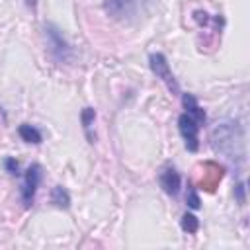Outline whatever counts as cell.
Instances as JSON below:
<instances>
[{
	"mask_svg": "<svg viewBox=\"0 0 250 250\" xmlns=\"http://www.w3.org/2000/svg\"><path fill=\"white\" fill-rule=\"evenodd\" d=\"M4 168H6L8 174H12V176H20V162H18L16 158H12V156L4 158Z\"/></svg>",
	"mask_w": 250,
	"mask_h": 250,
	"instance_id": "13",
	"label": "cell"
},
{
	"mask_svg": "<svg viewBox=\"0 0 250 250\" xmlns=\"http://www.w3.org/2000/svg\"><path fill=\"white\" fill-rule=\"evenodd\" d=\"M18 135L21 137V141H25V143H29V145H39V143L43 141L39 129L33 127V125H29V123H21V125L18 127Z\"/></svg>",
	"mask_w": 250,
	"mask_h": 250,
	"instance_id": "10",
	"label": "cell"
},
{
	"mask_svg": "<svg viewBox=\"0 0 250 250\" xmlns=\"http://www.w3.org/2000/svg\"><path fill=\"white\" fill-rule=\"evenodd\" d=\"M41 178H43V168H41V164H31V166L25 170L23 180H21V186H20V197H21L23 207H31V205H33V199H35L37 188H39V184H41Z\"/></svg>",
	"mask_w": 250,
	"mask_h": 250,
	"instance_id": "3",
	"label": "cell"
},
{
	"mask_svg": "<svg viewBox=\"0 0 250 250\" xmlns=\"http://www.w3.org/2000/svg\"><path fill=\"white\" fill-rule=\"evenodd\" d=\"M186 203H188V207H191V209H199V207H201V199H199V195H197V191H195L193 186H188Z\"/></svg>",
	"mask_w": 250,
	"mask_h": 250,
	"instance_id": "12",
	"label": "cell"
},
{
	"mask_svg": "<svg viewBox=\"0 0 250 250\" xmlns=\"http://www.w3.org/2000/svg\"><path fill=\"white\" fill-rule=\"evenodd\" d=\"M23 2H25V6H27V8H31V10H35V8H37V0H23Z\"/></svg>",
	"mask_w": 250,
	"mask_h": 250,
	"instance_id": "15",
	"label": "cell"
},
{
	"mask_svg": "<svg viewBox=\"0 0 250 250\" xmlns=\"http://www.w3.org/2000/svg\"><path fill=\"white\" fill-rule=\"evenodd\" d=\"M49 199H51V203L57 207V209H68L70 207V193L66 191V188H62V186H55L53 189H51V195H49Z\"/></svg>",
	"mask_w": 250,
	"mask_h": 250,
	"instance_id": "9",
	"label": "cell"
},
{
	"mask_svg": "<svg viewBox=\"0 0 250 250\" xmlns=\"http://www.w3.org/2000/svg\"><path fill=\"white\" fill-rule=\"evenodd\" d=\"M158 184H160V188H162V191H164L166 195L176 197V195L180 193L182 178H180V174H178V170H176L174 166H166V168L160 172V176H158Z\"/></svg>",
	"mask_w": 250,
	"mask_h": 250,
	"instance_id": "6",
	"label": "cell"
},
{
	"mask_svg": "<svg viewBox=\"0 0 250 250\" xmlns=\"http://www.w3.org/2000/svg\"><path fill=\"white\" fill-rule=\"evenodd\" d=\"M148 66H150L152 74L164 82V86L168 88V92L172 96L180 94V84H178V80H176V76H174V72H172V68H170V64L162 53H150L148 55Z\"/></svg>",
	"mask_w": 250,
	"mask_h": 250,
	"instance_id": "2",
	"label": "cell"
},
{
	"mask_svg": "<svg viewBox=\"0 0 250 250\" xmlns=\"http://www.w3.org/2000/svg\"><path fill=\"white\" fill-rule=\"evenodd\" d=\"M199 123L193 121L188 113H182L178 117V129H180V135L184 139V145L189 152H197L199 150Z\"/></svg>",
	"mask_w": 250,
	"mask_h": 250,
	"instance_id": "4",
	"label": "cell"
},
{
	"mask_svg": "<svg viewBox=\"0 0 250 250\" xmlns=\"http://www.w3.org/2000/svg\"><path fill=\"white\" fill-rule=\"evenodd\" d=\"M234 197H236V201L240 205H244V201H246V186H244V182L234 186Z\"/></svg>",
	"mask_w": 250,
	"mask_h": 250,
	"instance_id": "14",
	"label": "cell"
},
{
	"mask_svg": "<svg viewBox=\"0 0 250 250\" xmlns=\"http://www.w3.org/2000/svg\"><path fill=\"white\" fill-rule=\"evenodd\" d=\"M182 105H184V113H188L193 121H197L199 125H205V121H207V115H205V111H203V107L199 105V102L195 100V96L193 94H182Z\"/></svg>",
	"mask_w": 250,
	"mask_h": 250,
	"instance_id": "7",
	"label": "cell"
},
{
	"mask_svg": "<svg viewBox=\"0 0 250 250\" xmlns=\"http://www.w3.org/2000/svg\"><path fill=\"white\" fill-rule=\"evenodd\" d=\"M45 39L49 53L57 62H68L72 59V49L55 23H45Z\"/></svg>",
	"mask_w": 250,
	"mask_h": 250,
	"instance_id": "1",
	"label": "cell"
},
{
	"mask_svg": "<svg viewBox=\"0 0 250 250\" xmlns=\"http://www.w3.org/2000/svg\"><path fill=\"white\" fill-rule=\"evenodd\" d=\"M180 227H182L184 232L193 234V232H197V229H199V219H197L193 213H184L182 219H180Z\"/></svg>",
	"mask_w": 250,
	"mask_h": 250,
	"instance_id": "11",
	"label": "cell"
},
{
	"mask_svg": "<svg viewBox=\"0 0 250 250\" xmlns=\"http://www.w3.org/2000/svg\"><path fill=\"white\" fill-rule=\"evenodd\" d=\"M104 10L113 20H129L137 12V0H102Z\"/></svg>",
	"mask_w": 250,
	"mask_h": 250,
	"instance_id": "5",
	"label": "cell"
},
{
	"mask_svg": "<svg viewBox=\"0 0 250 250\" xmlns=\"http://www.w3.org/2000/svg\"><path fill=\"white\" fill-rule=\"evenodd\" d=\"M80 121H82V129H84V135H86L88 143H96V135L92 131L94 121H96V111L92 107H84L82 113H80Z\"/></svg>",
	"mask_w": 250,
	"mask_h": 250,
	"instance_id": "8",
	"label": "cell"
}]
</instances>
